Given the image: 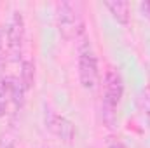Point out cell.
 Here are the masks:
<instances>
[{"label":"cell","mask_w":150,"mask_h":148,"mask_svg":"<svg viewBox=\"0 0 150 148\" xmlns=\"http://www.w3.org/2000/svg\"><path fill=\"white\" fill-rule=\"evenodd\" d=\"M124 96V80L117 68H108L103 78V96H101V122L105 127L112 129L117 122V108Z\"/></svg>","instance_id":"cell-1"},{"label":"cell","mask_w":150,"mask_h":148,"mask_svg":"<svg viewBox=\"0 0 150 148\" xmlns=\"http://www.w3.org/2000/svg\"><path fill=\"white\" fill-rule=\"evenodd\" d=\"M56 28L65 40H79L86 35L84 16L77 2L65 0L56 4Z\"/></svg>","instance_id":"cell-2"},{"label":"cell","mask_w":150,"mask_h":148,"mask_svg":"<svg viewBox=\"0 0 150 148\" xmlns=\"http://www.w3.org/2000/svg\"><path fill=\"white\" fill-rule=\"evenodd\" d=\"M77 68H79V82L86 91H93L98 85L100 80V66L96 52L91 45V40L86 37H80L77 40Z\"/></svg>","instance_id":"cell-3"},{"label":"cell","mask_w":150,"mask_h":148,"mask_svg":"<svg viewBox=\"0 0 150 148\" xmlns=\"http://www.w3.org/2000/svg\"><path fill=\"white\" fill-rule=\"evenodd\" d=\"M5 37H7V49H9V61L21 63L25 58L23 49L26 42V25L19 11H14L11 14L9 23L5 26Z\"/></svg>","instance_id":"cell-4"},{"label":"cell","mask_w":150,"mask_h":148,"mask_svg":"<svg viewBox=\"0 0 150 148\" xmlns=\"http://www.w3.org/2000/svg\"><path fill=\"white\" fill-rule=\"evenodd\" d=\"M44 127L63 143H72L77 136V127L74 122L65 115L52 110L51 106H45V111H44Z\"/></svg>","instance_id":"cell-5"},{"label":"cell","mask_w":150,"mask_h":148,"mask_svg":"<svg viewBox=\"0 0 150 148\" xmlns=\"http://www.w3.org/2000/svg\"><path fill=\"white\" fill-rule=\"evenodd\" d=\"M136 113L140 117V120L150 129V85H145L140 89V92L136 94Z\"/></svg>","instance_id":"cell-6"},{"label":"cell","mask_w":150,"mask_h":148,"mask_svg":"<svg viewBox=\"0 0 150 148\" xmlns=\"http://www.w3.org/2000/svg\"><path fill=\"white\" fill-rule=\"evenodd\" d=\"M105 7L108 9V12L112 14V18L119 25H127L129 23V4L127 2L112 0V2H105Z\"/></svg>","instance_id":"cell-7"},{"label":"cell","mask_w":150,"mask_h":148,"mask_svg":"<svg viewBox=\"0 0 150 148\" xmlns=\"http://www.w3.org/2000/svg\"><path fill=\"white\" fill-rule=\"evenodd\" d=\"M21 84L25 85L26 91H30L35 84V63L32 58H23L21 61V75H19Z\"/></svg>","instance_id":"cell-8"},{"label":"cell","mask_w":150,"mask_h":148,"mask_svg":"<svg viewBox=\"0 0 150 148\" xmlns=\"http://www.w3.org/2000/svg\"><path fill=\"white\" fill-rule=\"evenodd\" d=\"M9 63V49H7V37H5V28L0 26V73L5 70Z\"/></svg>","instance_id":"cell-9"},{"label":"cell","mask_w":150,"mask_h":148,"mask_svg":"<svg viewBox=\"0 0 150 148\" xmlns=\"http://www.w3.org/2000/svg\"><path fill=\"white\" fill-rule=\"evenodd\" d=\"M0 148H16V136L9 131L0 134Z\"/></svg>","instance_id":"cell-10"},{"label":"cell","mask_w":150,"mask_h":148,"mask_svg":"<svg viewBox=\"0 0 150 148\" xmlns=\"http://www.w3.org/2000/svg\"><path fill=\"white\" fill-rule=\"evenodd\" d=\"M107 148H126L119 136H108L107 138Z\"/></svg>","instance_id":"cell-11"},{"label":"cell","mask_w":150,"mask_h":148,"mask_svg":"<svg viewBox=\"0 0 150 148\" xmlns=\"http://www.w3.org/2000/svg\"><path fill=\"white\" fill-rule=\"evenodd\" d=\"M138 7H140L142 16H143V18H147V19L150 21V0H147V2H142Z\"/></svg>","instance_id":"cell-12"},{"label":"cell","mask_w":150,"mask_h":148,"mask_svg":"<svg viewBox=\"0 0 150 148\" xmlns=\"http://www.w3.org/2000/svg\"><path fill=\"white\" fill-rule=\"evenodd\" d=\"M44 148H47V147H44Z\"/></svg>","instance_id":"cell-13"},{"label":"cell","mask_w":150,"mask_h":148,"mask_svg":"<svg viewBox=\"0 0 150 148\" xmlns=\"http://www.w3.org/2000/svg\"><path fill=\"white\" fill-rule=\"evenodd\" d=\"M91 148H93V147H91Z\"/></svg>","instance_id":"cell-14"}]
</instances>
